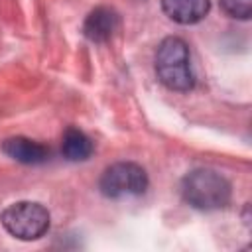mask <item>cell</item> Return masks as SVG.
Listing matches in <instances>:
<instances>
[{"label":"cell","mask_w":252,"mask_h":252,"mask_svg":"<svg viewBox=\"0 0 252 252\" xmlns=\"http://www.w3.org/2000/svg\"><path fill=\"white\" fill-rule=\"evenodd\" d=\"M2 226L20 240H37L49 228V213L33 201H18L2 211Z\"/></svg>","instance_id":"3"},{"label":"cell","mask_w":252,"mask_h":252,"mask_svg":"<svg viewBox=\"0 0 252 252\" xmlns=\"http://www.w3.org/2000/svg\"><path fill=\"white\" fill-rule=\"evenodd\" d=\"M61 154L69 161H85L93 154V142L79 128H67L61 140Z\"/></svg>","instance_id":"8"},{"label":"cell","mask_w":252,"mask_h":252,"mask_svg":"<svg viewBox=\"0 0 252 252\" xmlns=\"http://www.w3.org/2000/svg\"><path fill=\"white\" fill-rule=\"evenodd\" d=\"M220 8L238 20H248L252 14V0H220Z\"/></svg>","instance_id":"9"},{"label":"cell","mask_w":252,"mask_h":252,"mask_svg":"<svg viewBox=\"0 0 252 252\" xmlns=\"http://www.w3.org/2000/svg\"><path fill=\"white\" fill-rule=\"evenodd\" d=\"M165 16L181 26H191L201 22L211 8L209 0H161Z\"/></svg>","instance_id":"7"},{"label":"cell","mask_w":252,"mask_h":252,"mask_svg":"<svg viewBox=\"0 0 252 252\" xmlns=\"http://www.w3.org/2000/svg\"><path fill=\"white\" fill-rule=\"evenodd\" d=\"M100 193L108 199H124L142 195L148 189V173L132 161H118L104 169L98 181Z\"/></svg>","instance_id":"4"},{"label":"cell","mask_w":252,"mask_h":252,"mask_svg":"<svg viewBox=\"0 0 252 252\" xmlns=\"http://www.w3.org/2000/svg\"><path fill=\"white\" fill-rule=\"evenodd\" d=\"M118 26H120V18H118L116 10H112L108 6H96L85 18L83 33L94 43H104L114 35Z\"/></svg>","instance_id":"5"},{"label":"cell","mask_w":252,"mask_h":252,"mask_svg":"<svg viewBox=\"0 0 252 252\" xmlns=\"http://www.w3.org/2000/svg\"><path fill=\"white\" fill-rule=\"evenodd\" d=\"M158 79L171 91L185 93L195 85V73L191 67L189 47L179 37H165L156 51Z\"/></svg>","instance_id":"2"},{"label":"cell","mask_w":252,"mask_h":252,"mask_svg":"<svg viewBox=\"0 0 252 252\" xmlns=\"http://www.w3.org/2000/svg\"><path fill=\"white\" fill-rule=\"evenodd\" d=\"M2 152L20 161V163H26V165H35V163H43L47 158H49V150L35 142V140H30V138H24V136H16V138H8L2 142Z\"/></svg>","instance_id":"6"},{"label":"cell","mask_w":252,"mask_h":252,"mask_svg":"<svg viewBox=\"0 0 252 252\" xmlns=\"http://www.w3.org/2000/svg\"><path fill=\"white\" fill-rule=\"evenodd\" d=\"M181 195L187 205L199 211L222 209L230 201V183L215 169H193L181 181Z\"/></svg>","instance_id":"1"}]
</instances>
